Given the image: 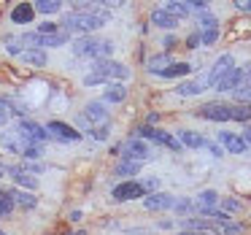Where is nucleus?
<instances>
[{"instance_id":"obj_1","label":"nucleus","mask_w":251,"mask_h":235,"mask_svg":"<svg viewBox=\"0 0 251 235\" xmlns=\"http://www.w3.org/2000/svg\"><path fill=\"white\" fill-rule=\"evenodd\" d=\"M108 22H111V14H108V8H105L103 3H100L98 11H95V14L68 11L65 17H62V22H60V30H65L68 35H71V33H78V35H92L95 30L105 27Z\"/></svg>"},{"instance_id":"obj_2","label":"nucleus","mask_w":251,"mask_h":235,"mask_svg":"<svg viewBox=\"0 0 251 235\" xmlns=\"http://www.w3.org/2000/svg\"><path fill=\"white\" fill-rule=\"evenodd\" d=\"M71 49L76 57H87V60H111L114 54V44L105 38H95V35H78L76 41H71Z\"/></svg>"},{"instance_id":"obj_3","label":"nucleus","mask_w":251,"mask_h":235,"mask_svg":"<svg viewBox=\"0 0 251 235\" xmlns=\"http://www.w3.org/2000/svg\"><path fill=\"white\" fill-rule=\"evenodd\" d=\"M14 135L19 138L22 146H27V143H46L51 138L49 130H46L44 125H38V122H33V119H19L17 127H14Z\"/></svg>"},{"instance_id":"obj_4","label":"nucleus","mask_w":251,"mask_h":235,"mask_svg":"<svg viewBox=\"0 0 251 235\" xmlns=\"http://www.w3.org/2000/svg\"><path fill=\"white\" fill-rule=\"evenodd\" d=\"M76 122H78V127L87 132V130H92V127L105 125V122H108V108H105L103 100H89V103L84 105V111L78 114Z\"/></svg>"},{"instance_id":"obj_5","label":"nucleus","mask_w":251,"mask_h":235,"mask_svg":"<svg viewBox=\"0 0 251 235\" xmlns=\"http://www.w3.org/2000/svg\"><path fill=\"white\" fill-rule=\"evenodd\" d=\"M89 73H98V76H103L105 81H125V78H130V68L122 65V62L116 60H95L92 65H89Z\"/></svg>"},{"instance_id":"obj_6","label":"nucleus","mask_w":251,"mask_h":235,"mask_svg":"<svg viewBox=\"0 0 251 235\" xmlns=\"http://www.w3.org/2000/svg\"><path fill=\"white\" fill-rule=\"evenodd\" d=\"M135 132H138L135 138H143V141H154V143H159V146L170 149V152H184V146L178 143V138H176L173 132H168V130H159V127L143 125V127H138Z\"/></svg>"},{"instance_id":"obj_7","label":"nucleus","mask_w":251,"mask_h":235,"mask_svg":"<svg viewBox=\"0 0 251 235\" xmlns=\"http://www.w3.org/2000/svg\"><path fill=\"white\" fill-rule=\"evenodd\" d=\"M122 159H130V162H149V159H154L157 157V154H154V149L149 146L146 141H143V138H130V141L125 143V146H122Z\"/></svg>"},{"instance_id":"obj_8","label":"nucleus","mask_w":251,"mask_h":235,"mask_svg":"<svg viewBox=\"0 0 251 235\" xmlns=\"http://www.w3.org/2000/svg\"><path fill=\"white\" fill-rule=\"evenodd\" d=\"M138 197H146V189L141 186V181L132 179V181H119V184L111 189V200L114 203H130V200H138Z\"/></svg>"},{"instance_id":"obj_9","label":"nucleus","mask_w":251,"mask_h":235,"mask_svg":"<svg viewBox=\"0 0 251 235\" xmlns=\"http://www.w3.org/2000/svg\"><path fill=\"white\" fill-rule=\"evenodd\" d=\"M235 68V57L232 54H222L216 57V62L211 65V71L205 73V81H208V89H216L219 84H222V78L227 76L229 71Z\"/></svg>"},{"instance_id":"obj_10","label":"nucleus","mask_w":251,"mask_h":235,"mask_svg":"<svg viewBox=\"0 0 251 235\" xmlns=\"http://www.w3.org/2000/svg\"><path fill=\"white\" fill-rule=\"evenodd\" d=\"M216 143L224 149V154H249V143L243 141V135H240V132L219 130Z\"/></svg>"},{"instance_id":"obj_11","label":"nucleus","mask_w":251,"mask_h":235,"mask_svg":"<svg viewBox=\"0 0 251 235\" xmlns=\"http://www.w3.org/2000/svg\"><path fill=\"white\" fill-rule=\"evenodd\" d=\"M192 114H195L197 119H205V122H232L227 103H205L197 111H192Z\"/></svg>"},{"instance_id":"obj_12","label":"nucleus","mask_w":251,"mask_h":235,"mask_svg":"<svg viewBox=\"0 0 251 235\" xmlns=\"http://www.w3.org/2000/svg\"><path fill=\"white\" fill-rule=\"evenodd\" d=\"M173 206H176V195H170V192H151V195L143 197L146 211H168Z\"/></svg>"},{"instance_id":"obj_13","label":"nucleus","mask_w":251,"mask_h":235,"mask_svg":"<svg viewBox=\"0 0 251 235\" xmlns=\"http://www.w3.org/2000/svg\"><path fill=\"white\" fill-rule=\"evenodd\" d=\"M46 130H49V135L60 138V141H81V138H84L81 130H76V127L65 125V122H60V119L49 122V125H46Z\"/></svg>"},{"instance_id":"obj_14","label":"nucleus","mask_w":251,"mask_h":235,"mask_svg":"<svg viewBox=\"0 0 251 235\" xmlns=\"http://www.w3.org/2000/svg\"><path fill=\"white\" fill-rule=\"evenodd\" d=\"M205 89H208L205 76H195V78H189V81L176 84V89H173V92L178 95V98H195V95H202Z\"/></svg>"},{"instance_id":"obj_15","label":"nucleus","mask_w":251,"mask_h":235,"mask_svg":"<svg viewBox=\"0 0 251 235\" xmlns=\"http://www.w3.org/2000/svg\"><path fill=\"white\" fill-rule=\"evenodd\" d=\"M33 19H35L33 3H19V6L11 8V22L14 25H33Z\"/></svg>"},{"instance_id":"obj_16","label":"nucleus","mask_w":251,"mask_h":235,"mask_svg":"<svg viewBox=\"0 0 251 235\" xmlns=\"http://www.w3.org/2000/svg\"><path fill=\"white\" fill-rule=\"evenodd\" d=\"M178 143L184 149H205L208 138L200 135V132H195V130H178Z\"/></svg>"},{"instance_id":"obj_17","label":"nucleus","mask_w":251,"mask_h":235,"mask_svg":"<svg viewBox=\"0 0 251 235\" xmlns=\"http://www.w3.org/2000/svg\"><path fill=\"white\" fill-rule=\"evenodd\" d=\"M125 100H127V87H125V84H119V81L105 84L103 103H125Z\"/></svg>"},{"instance_id":"obj_18","label":"nucleus","mask_w":251,"mask_h":235,"mask_svg":"<svg viewBox=\"0 0 251 235\" xmlns=\"http://www.w3.org/2000/svg\"><path fill=\"white\" fill-rule=\"evenodd\" d=\"M8 197L14 200V206L27 208V211H33V208L38 206V197H35L33 192H25V189H8Z\"/></svg>"},{"instance_id":"obj_19","label":"nucleus","mask_w":251,"mask_h":235,"mask_svg":"<svg viewBox=\"0 0 251 235\" xmlns=\"http://www.w3.org/2000/svg\"><path fill=\"white\" fill-rule=\"evenodd\" d=\"M6 173L11 176L14 181H17V186H25V192H33L35 186H38V181H35L30 173H25V170H19L17 165H11V168H6Z\"/></svg>"},{"instance_id":"obj_20","label":"nucleus","mask_w":251,"mask_h":235,"mask_svg":"<svg viewBox=\"0 0 251 235\" xmlns=\"http://www.w3.org/2000/svg\"><path fill=\"white\" fill-rule=\"evenodd\" d=\"M189 73H192L189 62H170L165 71L154 73V76H159V78H181V76H189Z\"/></svg>"},{"instance_id":"obj_21","label":"nucleus","mask_w":251,"mask_h":235,"mask_svg":"<svg viewBox=\"0 0 251 235\" xmlns=\"http://www.w3.org/2000/svg\"><path fill=\"white\" fill-rule=\"evenodd\" d=\"M141 168H143L141 162H130V159H122V162L114 168V176H119L122 181H132V176L141 173Z\"/></svg>"},{"instance_id":"obj_22","label":"nucleus","mask_w":251,"mask_h":235,"mask_svg":"<svg viewBox=\"0 0 251 235\" xmlns=\"http://www.w3.org/2000/svg\"><path fill=\"white\" fill-rule=\"evenodd\" d=\"M151 25H157V27H162V30H176L178 27V19H173L168 11H162V6H159L151 11Z\"/></svg>"},{"instance_id":"obj_23","label":"nucleus","mask_w":251,"mask_h":235,"mask_svg":"<svg viewBox=\"0 0 251 235\" xmlns=\"http://www.w3.org/2000/svg\"><path fill=\"white\" fill-rule=\"evenodd\" d=\"M19 60L22 62H27V65H33V68H44L46 62V52L44 49H25L22 54H19Z\"/></svg>"},{"instance_id":"obj_24","label":"nucleus","mask_w":251,"mask_h":235,"mask_svg":"<svg viewBox=\"0 0 251 235\" xmlns=\"http://www.w3.org/2000/svg\"><path fill=\"white\" fill-rule=\"evenodd\" d=\"M44 38V35H41ZM60 46H71V35L62 30V33H57V35H46L44 38V44H41V49H60Z\"/></svg>"},{"instance_id":"obj_25","label":"nucleus","mask_w":251,"mask_h":235,"mask_svg":"<svg viewBox=\"0 0 251 235\" xmlns=\"http://www.w3.org/2000/svg\"><path fill=\"white\" fill-rule=\"evenodd\" d=\"M170 62H173V57H170V54H154V57H149V62H146V71L154 76V73L165 71V68H168Z\"/></svg>"},{"instance_id":"obj_26","label":"nucleus","mask_w":251,"mask_h":235,"mask_svg":"<svg viewBox=\"0 0 251 235\" xmlns=\"http://www.w3.org/2000/svg\"><path fill=\"white\" fill-rule=\"evenodd\" d=\"M222 200L219 197V192L216 189H202L200 195H197V200H195V206L197 208H216V203Z\"/></svg>"},{"instance_id":"obj_27","label":"nucleus","mask_w":251,"mask_h":235,"mask_svg":"<svg viewBox=\"0 0 251 235\" xmlns=\"http://www.w3.org/2000/svg\"><path fill=\"white\" fill-rule=\"evenodd\" d=\"M162 11H168L170 17H173V19H178V22H181V19H186V17L192 14L186 3H176V0H170V3H165V6H162Z\"/></svg>"},{"instance_id":"obj_28","label":"nucleus","mask_w":251,"mask_h":235,"mask_svg":"<svg viewBox=\"0 0 251 235\" xmlns=\"http://www.w3.org/2000/svg\"><path fill=\"white\" fill-rule=\"evenodd\" d=\"M33 8H35V14H60L62 11V3H60V0H38Z\"/></svg>"},{"instance_id":"obj_29","label":"nucleus","mask_w":251,"mask_h":235,"mask_svg":"<svg viewBox=\"0 0 251 235\" xmlns=\"http://www.w3.org/2000/svg\"><path fill=\"white\" fill-rule=\"evenodd\" d=\"M14 200L8 197V189H0V219H6V216H11L14 213Z\"/></svg>"},{"instance_id":"obj_30","label":"nucleus","mask_w":251,"mask_h":235,"mask_svg":"<svg viewBox=\"0 0 251 235\" xmlns=\"http://www.w3.org/2000/svg\"><path fill=\"white\" fill-rule=\"evenodd\" d=\"M44 154H46L44 143H27V146H22V157H27V159H41Z\"/></svg>"},{"instance_id":"obj_31","label":"nucleus","mask_w":251,"mask_h":235,"mask_svg":"<svg viewBox=\"0 0 251 235\" xmlns=\"http://www.w3.org/2000/svg\"><path fill=\"white\" fill-rule=\"evenodd\" d=\"M87 132H89V138H92V141H108L111 125L105 122V125H98V127H92V130H87Z\"/></svg>"},{"instance_id":"obj_32","label":"nucleus","mask_w":251,"mask_h":235,"mask_svg":"<svg viewBox=\"0 0 251 235\" xmlns=\"http://www.w3.org/2000/svg\"><path fill=\"white\" fill-rule=\"evenodd\" d=\"M197 22H200V30H216L219 19L211 11H205V14H197Z\"/></svg>"},{"instance_id":"obj_33","label":"nucleus","mask_w":251,"mask_h":235,"mask_svg":"<svg viewBox=\"0 0 251 235\" xmlns=\"http://www.w3.org/2000/svg\"><path fill=\"white\" fill-rule=\"evenodd\" d=\"M3 44H6V52H8L11 57H19V54L25 52V46L19 44V38H11V35H6V38H3Z\"/></svg>"},{"instance_id":"obj_34","label":"nucleus","mask_w":251,"mask_h":235,"mask_svg":"<svg viewBox=\"0 0 251 235\" xmlns=\"http://www.w3.org/2000/svg\"><path fill=\"white\" fill-rule=\"evenodd\" d=\"M35 33L46 38V35H57V33H62V30H60V22H41Z\"/></svg>"},{"instance_id":"obj_35","label":"nucleus","mask_w":251,"mask_h":235,"mask_svg":"<svg viewBox=\"0 0 251 235\" xmlns=\"http://www.w3.org/2000/svg\"><path fill=\"white\" fill-rule=\"evenodd\" d=\"M176 211H178V213H189V211H195V200H192V197H176Z\"/></svg>"},{"instance_id":"obj_36","label":"nucleus","mask_w":251,"mask_h":235,"mask_svg":"<svg viewBox=\"0 0 251 235\" xmlns=\"http://www.w3.org/2000/svg\"><path fill=\"white\" fill-rule=\"evenodd\" d=\"M219 41V27L216 30H200V44L202 46H213Z\"/></svg>"},{"instance_id":"obj_37","label":"nucleus","mask_w":251,"mask_h":235,"mask_svg":"<svg viewBox=\"0 0 251 235\" xmlns=\"http://www.w3.org/2000/svg\"><path fill=\"white\" fill-rule=\"evenodd\" d=\"M219 203H222V211L224 213H229V211H238V208H240V200H235V197H224V200H219Z\"/></svg>"},{"instance_id":"obj_38","label":"nucleus","mask_w":251,"mask_h":235,"mask_svg":"<svg viewBox=\"0 0 251 235\" xmlns=\"http://www.w3.org/2000/svg\"><path fill=\"white\" fill-rule=\"evenodd\" d=\"M205 149L211 152V157H216V159H222V157H224V149L219 146L216 141H208V143H205Z\"/></svg>"},{"instance_id":"obj_39","label":"nucleus","mask_w":251,"mask_h":235,"mask_svg":"<svg viewBox=\"0 0 251 235\" xmlns=\"http://www.w3.org/2000/svg\"><path fill=\"white\" fill-rule=\"evenodd\" d=\"M200 46V30H195V33L186 38V49H197Z\"/></svg>"},{"instance_id":"obj_40","label":"nucleus","mask_w":251,"mask_h":235,"mask_svg":"<svg viewBox=\"0 0 251 235\" xmlns=\"http://www.w3.org/2000/svg\"><path fill=\"white\" fill-rule=\"evenodd\" d=\"M235 8H238V11H243V14H251V0H238V3H235Z\"/></svg>"},{"instance_id":"obj_41","label":"nucleus","mask_w":251,"mask_h":235,"mask_svg":"<svg viewBox=\"0 0 251 235\" xmlns=\"http://www.w3.org/2000/svg\"><path fill=\"white\" fill-rule=\"evenodd\" d=\"M162 46H165V49H173V46H176V35H165Z\"/></svg>"},{"instance_id":"obj_42","label":"nucleus","mask_w":251,"mask_h":235,"mask_svg":"<svg viewBox=\"0 0 251 235\" xmlns=\"http://www.w3.org/2000/svg\"><path fill=\"white\" fill-rule=\"evenodd\" d=\"M176 235H213V233H200V230H181Z\"/></svg>"},{"instance_id":"obj_43","label":"nucleus","mask_w":251,"mask_h":235,"mask_svg":"<svg viewBox=\"0 0 251 235\" xmlns=\"http://www.w3.org/2000/svg\"><path fill=\"white\" fill-rule=\"evenodd\" d=\"M240 135H243V141H246V143H249V149H251V127H246V130H243V132H240Z\"/></svg>"},{"instance_id":"obj_44","label":"nucleus","mask_w":251,"mask_h":235,"mask_svg":"<svg viewBox=\"0 0 251 235\" xmlns=\"http://www.w3.org/2000/svg\"><path fill=\"white\" fill-rule=\"evenodd\" d=\"M157 227H159V230H170V227H173V222H168V219H165V222L157 224Z\"/></svg>"},{"instance_id":"obj_45","label":"nucleus","mask_w":251,"mask_h":235,"mask_svg":"<svg viewBox=\"0 0 251 235\" xmlns=\"http://www.w3.org/2000/svg\"><path fill=\"white\" fill-rule=\"evenodd\" d=\"M3 176H6V168H3V165H0V179H3Z\"/></svg>"},{"instance_id":"obj_46","label":"nucleus","mask_w":251,"mask_h":235,"mask_svg":"<svg viewBox=\"0 0 251 235\" xmlns=\"http://www.w3.org/2000/svg\"><path fill=\"white\" fill-rule=\"evenodd\" d=\"M0 235H8V233H3V230H0Z\"/></svg>"}]
</instances>
